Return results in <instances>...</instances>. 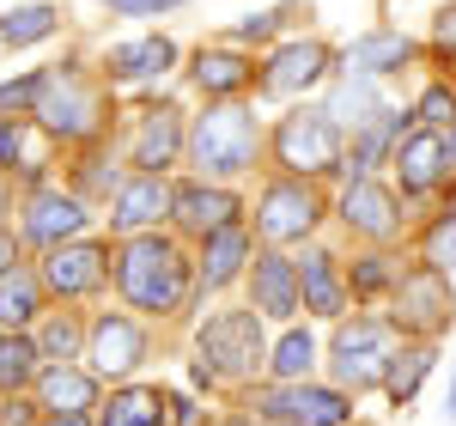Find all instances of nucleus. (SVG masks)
Segmentation results:
<instances>
[{
  "mask_svg": "<svg viewBox=\"0 0 456 426\" xmlns=\"http://www.w3.org/2000/svg\"><path fill=\"white\" fill-rule=\"evenodd\" d=\"M298 286H305V311L341 317L347 292H341V274H335V256H329V250H305V256H298Z\"/></svg>",
  "mask_w": 456,
  "mask_h": 426,
  "instance_id": "412c9836",
  "label": "nucleus"
},
{
  "mask_svg": "<svg viewBox=\"0 0 456 426\" xmlns=\"http://www.w3.org/2000/svg\"><path fill=\"white\" fill-rule=\"evenodd\" d=\"M262 414L281 426H347L353 408H347V390H329V384H286V390H268L262 396Z\"/></svg>",
  "mask_w": 456,
  "mask_h": 426,
  "instance_id": "1a4fd4ad",
  "label": "nucleus"
},
{
  "mask_svg": "<svg viewBox=\"0 0 456 426\" xmlns=\"http://www.w3.org/2000/svg\"><path fill=\"white\" fill-rule=\"evenodd\" d=\"M43 37H55V12H49V6H12V12L0 19V43H6V49H31Z\"/></svg>",
  "mask_w": 456,
  "mask_h": 426,
  "instance_id": "7c9ffc66",
  "label": "nucleus"
},
{
  "mask_svg": "<svg viewBox=\"0 0 456 426\" xmlns=\"http://www.w3.org/2000/svg\"><path fill=\"white\" fill-rule=\"evenodd\" d=\"M408 55H414V37H402V31H365V37H353L347 68L378 79V73H395Z\"/></svg>",
  "mask_w": 456,
  "mask_h": 426,
  "instance_id": "4be33fe9",
  "label": "nucleus"
},
{
  "mask_svg": "<svg viewBox=\"0 0 456 426\" xmlns=\"http://www.w3.org/2000/svg\"><path fill=\"white\" fill-rule=\"evenodd\" d=\"M414 116H420L426 128H444V122L456 128V92H451V86H426L420 104H414Z\"/></svg>",
  "mask_w": 456,
  "mask_h": 426,
  "instance_id": "f704fd0d",
  "label": "nucleus"
},
{
  "mask_svg": "<svg viewBox=\"0 0 456 426\" xmlns=\"http://www.w3.org/2000/svg\"><path fill=\"white\" fill-rule=\"evenodd\" d=\"M249 256V232L244 225H219L213 238H201V286H225Z\"/></svg>",
  "mask_w": 456,
  "mask_h": 426,
  "instance_id": "b1692460",
  "label": "nucleus"
},
{
  "mask_svg": "<svg viewBox=\"0 0 456 426\" xmlns=\"http://www.w3.org/2000/svg\"><path fill=\"white\" fill-rule=\"evenodd\" d=\"M189 79H195L208 98H232V92L249 86V61L238 55V49H201L195 68H189Z\"/></svg>",
  "mask_w": 456,
  "mask_h": 426,
  "instance_id": "5701e85b",
  "label": "nucleus"
},
{
  "mask_svg": "<svg viewBox=\"0 0 456 426\" xmlns=\"http://www.w3.org/2000/svg\"><path fill=\"white\" fill-rule=\"evenodd\" d=\"M12 268H19V238H12V232H0V281H6Z\"/></svg>",
  "mask_w": 456,
  "mask_h": 426,
  "instance_id": "37998d69",
  "label": "nucleus"
},
{
  "mask_svg": "<svg viewBox=\"0 0 456 426\" xmlns=\"http://www.w3.org/2000/svg\"><path fill=\"white\" fill-rule=\"evenodd\" d=\"M426 262L444 268V274H456V213L432 225V238H426Z\"/></svg>",
  "mask_w": 456,
  "mask_h": 426,
  "instance_id": "c9c22d12",
  "label": "nucleus"
},
{
  "mask_svg": "<svg viewBox=\"0 0 456 426\" xmlns=\"http://www.w3.org/2000/svg\"><path fill=\"white\" fill-rule=\"evenodd\" d=\"M232 426H249V421H232Z\"/></svg>",
  "mask_w": 456,
  "mask_h": 426,
  "instance_id": "8fccbe9b",
  "label": "nucleus"
},
{
  "mask_svg": "<svg viewBox=\"0 0 456 426\" xmlns=\"http://www.w3.org/2000/svg\"><path fill=\"white\" fill-rule=\"evenodd\" d=\"M37 354L49 359V365H68V359L79 354V323H73L68 311H55V317L43 323V335H37Z\"/></svg>",
  "mask_w": 456,
  "mask_h": 426,
  "instance_id": "72a5a7b5",
  "label": "nucleus"
},
{
  "mask_svg": "<svg viewBox=\"0 0 456 426\" xmlns=\"http://www.w3.org/2000/svg\"><path fill=\"white\" fill-rule=\"evenodd\" d=\"M274 152H281V165L292 177L329 171V165H341V122L329 110H292L274 128Z\"/></svg>",
  "mask_w": 456,
  "mask_h": 426,
  "instance_id": "20e7f679",
  "label": "nucleus"
},
{
  "mask_svg": "<svg viewBox=\"0 0 456 426\" xmlns=\"http://www.w3.org/2000/svg\"><path fill=\"white\" fill-rule=\"evenodd\" d=\"M86 359H92L98 378H128V372L146 359V335L128 317L110 311V317H98L92 329H86Z\"/></svg>",
  "mask_w": 456,
  "mask_h": 426,
  "instance_id": "9b49d317",
  "label": "nucleus"
},
{
  "mask_svg": "<svg viewBox=\"0 0 456 426\" xmlns=\"http://www.w3.org/2000/svg\"><path fill=\"white\" fill-rule=\"evenodd\" d=\"M444 165H451V146H444V135H438V128H414L408 141L395 146V177H402V189H408V195L438 189Z\"/></svg>",
  "mask_w": 456,
  "mask_h": 426,
  "instance_id": "4468645a",
  "label": "nucleus"
},
{
  "mask_svg": "<svg viewBox=\"0 0 456 426\" xmlns=\"http://www.w3.org/2000/svg\"><path fill=\"white\" fill-rule=\"evenodd\" d=\"M0 213H6V183H0Z\"/></svg>",
  "mask_w": 456,
  "mask_h": 426,
  "instance_id": "09e8293b",
  "label": "nucleus"
},
{
  "mask_svg": "<svg viewBox=\"0 0 456 426\" xmlns=\"http://www.w3.org/2000/svg\"><path fill=\"white\" fill-rule=\"evenodd\" d=\"M316 219H322V201H316L311 183H298V177L268 183L262 201H256V232H262L268 244H292V238H305Z\"/></svg>",
  "mask_w": 456,
  "mask_h": 426,
  "instance_id": "6e6552de",
  "label": "nucleus"
},
{
  "mask_svg": "<svg viewBox=\"0 0 456 426\" xmlns=\"http://www.w3.org/2000/svg\"><path fill=\"white\" fill-rule=\"evenodd\" d=\"M171 208H176V189L165 177L141 171V177L116 183V201H110V232L141 238V232H152V225H159V219H171Z\"/></svg>",
  "mask_w": 456,
  "mask_h": 426,
  "instance_id": "9d476101",
  "label": "nucleus"
},
{
  "mask_svg": "<svg viewBox=\"0 0 456 426\" xmlns=\"http://www.w3.org/2000/svg\"><path fill=\"white\" fill-rule=\"evenodd\" d=\"M73 232H86V201L68 195V189H37L31 208H25V238L55 250L61 238H73Z\"/></svg>",
  "mask_w": 456,
  "mask_h": 426,
  "instance_id": "ddd939ff",
  "label": "nucleus"
},
{
  "mask_svg": "<svg viewBox=\"0 0 456 426\" xmlns=\"http://www.w3.org/2000/svg\"><path fill=\"white\" fill-rule=\"evenodd\" d=\"M305 305V286H298V262L292 256H256V311L262 317H292Z\"/></svg>",
  "mask_w": 456,
  "mask_h": 426,
  "instance_id": "a211bd4d",
  "label": "nucleus"
},
{
  "mask_svg": "<svg viewBox=\"0 0 456 426\" xmlns=\"http://www.w3.org/2000/svg\"><path fill=\"white\" fill-rule=\"evenodd\" d=\"M341 219H347V232L359 238H395V225H402V213H395V195H389L384 183H347V195H341Z\"/></svg>",
  "mask_w": 456,
  "mask_h": 426,
  "instance_id": "2eb2a0df",
  "label": "nucleus"
},
{
  "mask_svg": "<svg viewBox=\"0 0 456 426\" xmlns=\"http://www.w3.org/2000/svg\"><path fill=\"white\" fill-rule=\"evenodd\" d=\"M176 61L171 37H141V43H116L110 49V73L116 79H152V73H165Z\"/></svg>",
  "mask_w": 456,
  "mask_h": 426,
  "instance_id": "393cba45",
  "label": "nucleus"
},
{
  "mask_svg": "<svg viewBox=\"0 0 456 426\" xmlns=\"http://www.w3.org/2000/svg\"><path fill=\"white\" fill-rule=\"evenodd\" d=\"M378 110H384V98H378L371 73H347V79L329 92V116H335V122H353V128H365Z\"/></svg>",
  "mask_w": 456,
  "mask_h": 426,
  "instance_id": "a878e982",
  "label": "nucleus"
},
{
  "mask_svg": "<svg viewBox=\"0 0 456 426\" xmlns=\"http://www.w3.org/2000/svg\"><path fill=\"white\" fill-rule=\"evenodd\" d=\"M171 408H176V426H201V408L189 396H171Z\"/></svg>",
  "mask_w": 456,
  "mask_h": 426,
  "instance_id": "c03bdc74",
  "label": "nucleus"
},
{
  "mask_svg": "<svg viewBox=\"0 0 456 426\" xmlns=\"http://www.w3.org/2000/svg\"><path fill=\"white\" fill-rule=\"evenodd\" d=\"M444 146H451V165H456V128H451V141H444Z\"/></svg>",
  "mask_w": 456,
  "mask_h": 426,
  "instance_id": "de8ad7c7",
  "label": "nucleus"
},
{
  "mask_svg": "<svg viewBox=\"0 0 456 426\" xmlns=\"http://www.w3.org/2000/svg\"><path fill=\"white\" fill-rule=\"evenodd\" d=\"M31 116L49 135H61V141H86L104 122V98H98V86L79 68H55V73H43V92H37Z\"/></svg>",
  "mask_w": 456,
  "mask_h": 426,
  "instance_id": "7ed1b4c3",
  "label": "nucleus"
},
{
  "mask_svg": "<svg viewBox=\"0 0 456 426\" xmlns=\"http://www.w3.org/2000/svg\"><path fill=\"white\" fill-rule=\"evenodd\" d=\"M171 219L189 232V238H213L219 225H238V195H225V189H208V183H189V189H176V208Z\"/></svg>",
  "mask_w": 456,
  "mask_h": 426,
  "instance_id": "dca6fc26",
  "label": "nucleus"
},
{
  "mask_svg": "<svg viewBox=\"0 0 456 426\" xmlns=\"http://www.w3.org/2000/svg\"><path fill=\"white\" fill-rule=\"evenodd\" d=\"M116 286H122V299L134 311L171 317V311H183V299H189V262L176 256L171 238L141 232V238H128V244L116 250Z\"/></svg>",
  "mask_w": 456,
  "mask_h": 426,
  "instance_id": "f257e3e1",
  "label": "nucleus"
},
{
  "mask_svg": "<svg viewBox=\"0 0 456 426\" xmlns=\"http://www.w3.org/2000/svg\"><path fill=\"white\" fill-rule=\"evenodd\" d=\"M432 372V348H402V354H389V372H384V390L395 402H408V396L420 390V378Z\"/></svg>",
  "mask_w": 456,
  "mask_h": 426,
  "instance_id": "473e14b6",
  "label": "nucleus"
},
{
  "mask_svg": "<svg viewBox=\"0 0 456 426\" xmlns=\"http://www.w3.org/2000/svg\"><path fill=\"white\" fill-rule=\"evenodd\" d=\"M37 299H43V286H37V274H25V268H12V274L0 281V329H25V323L37 317Z\"/></svg>",
  "mask_w": 456,
  "mask_h": 426,
  "instance_id": "cd10ccee",
  "label": "nucleus"
},
{
  "mask_svg": "<svg viewBox=\"0 0 456 426\" xmlns=\"http://www.w3.org/2000/svg\"><path fill=\"white\" fill-rule=\"evenodd\" d=\"M37 396H43V414H92V396H98V372L43 365V372H37Z\"/></svg>",
  "mask_w": 456,
  "mask_h": 426,
  "instance_id": "aec40b11",
  "label": "nucleus"
},
{
  "mask_svg": "<svg viewBox=\"0 0 456 426\" xmlns=\"http://www.w3.org/2000/svg\"><path fill=\"white\" fill-rule=\"evenodd\" d=\"M37 359H43V354H37V341H25L19 329H6V335H0V390L12 396L19 384H31Z\"/></svg>",
  "mask_w": 456,
  "mask_h": 426,
  "instance_id": "c756f323",
  "label": "nucleus"
},
{
  "mask_svg": "<svg viewBox=\"0 0 456 426\" xmlns=\"http://www.w3.org/2000/svg\"><path fill=\"white\" fill-rule=\"evenodd\" d=\"M176 152H183V110H176V104L146 110V116H141V135H134V165L159 177Z\"/></svg>",
  "mask_w": 456,
  "mask_h": 426,
  "instance_id": "6ab92c4d",
  "label": "nucleus"
},
{
  "mask_svg": "<svg viewBox=\"0 0 456 426\" xmlns=\"http://www.w3.org/2000/svg\"><path fill=\"white\" fill-rule=\"evenodd\" d=\"M456 317V299H451V274L444 268H408L402 281H395V329H414V335H438V329H451Z\"/></svg>",
  "mask_w": 456,
  "mask_h": 426,
  "instance_id": "0eeeda50",
  "label": "nucleus"
},
{
  "mask_svg": "<svg viewBox=\"0 0 456 426\" xmlns=\"http://www.w3.org/2000/svg\"><path fill=\"white\" fill-rule=\"evenodd\" d=\"M37 426H92V414H43Z\"/></svg>",
  "mask_w": 456,
  "mask_h": 426,
  "instance_id": "a18cd8bd",
  "label": "nucleus"
},
{
  "mask_svg": "<svg viewBox=\"0 0 456 426\" xmlns=\"http://www.w3.org/2000/svg\"><path fill=\"white\" fill-rule=\"evenodd\" d=\"M104 262L110 256L98 244H55L43 262V286L61 292V299H86V292L104 286Z\"/></svg>",
  "mask_w": 456,
  "mask_h": 426,
  "instance_id": "f8f14e48",
  "label": "nucleus"
},
{
  "mask_svg": "<svg viewBox=\"0 0 456 426\" xmlns=\"http://www.w3.org/2000/svg\"><path fill=\"white\" fill-rule=\"evenodd\" d=\"M256 146H262V128H256V110L244 104H208L189 128V159L208 171V177H238L256 165Z\"/></svg>",
  "mask_w": 456,
  "mask_h": 426,
  "instance_id": "f03ea898",
  "label": "nucleus"
},
{
  "mask_svg": "<svg viewBox=\"0 0 456 426\" xmlns=\"http://www.w3.org/2000/svg\"><path fill=\"white\" fill-rule=\"evenodd\" d=\"M389 281H402V274L389 268V256H365V262L353 268V292H359V299H371V292H384Z\"/></svg>",
  "mask_w": 456,
  "mask_h": 426,
  "instance_id": "e433bc0d",
  "label": "nucleus"
},
{
  "mask_svg": "<svg viewBox=\"0 0 456 426\" xmlns=\"http://www.w3.org/2000/svg\"><path fill=\"white\" fill-rule=\"evenodd\" d=\"M37 92H43V73H31V79H6L0 86V110H37Z\"/></svg>",
  "mask_w": 456,
  "mask_h": 426,
  "instance_id": "4c0bfd02",
  "label": "nucleus"
},
{
  "mask_svg": "<svg viewBox=\"0 0 456 426\" xmlns=\"http://www.w3.org/2000/svg\"><path fill=\"white\" fill-rule=\"evenodd\" d=\"M322 68H329V49L322 43H286V49H274V61H268V73H262V92H274V98H286V92H305V86H316L322 79Z\"/></svg>",
  "mask_w": 456,
  "mask_h": 426,
  "instance_id": "f3484780",
  "label": "nucleus"
},
{
  "mask_svg": "<svg viewBox=\"0 0 456 426\" xmlns=\"http://www.w3.org/2000/svg\"><path fill=\"white\" fill-rule=\"evenodd\" d=\"M110 12H176L183 0H104Z\"/></svg>",
  "mask_w": 456,
  "mask_h": 426,
  "instance_id": "79ce46f5",
  "label": "nucleus"
},
{
  "mask_svg": "<svg viewBox=\"0 0 456 426\" xmlns=\"http://www.w3.org/2000/svg\"><path fill=\"white\" fill-rule=\"evenodd\" d=\"M432 43H438L444 55H456V6H444V12H438V25H432Z\"/></svg>",
  "mask_w": 456,
  "mask_h": 426,
  "instance_id": "a19ab883",
  "label": "nucleus"
},
{
  "mask_svg": "<svg viewBox=\"0 0 456 426\" xmlns=\"http://www.w3.org/2000/svg\"><path fill=\"white\" fill-rule=\"evenodd\" d=\"M25 159V122H0V171Z\"/></svg>",
  "mask_w": 456,
  "mask_h": 426,
  "instance_id": "58836bf2",
  "label": "nucleus"
},
{
  "mask_svg": "<svg viewBox=\"0 0 456 426\" xmlns=\"http://www.w3.org/2000/svg\"><path fill=\"white\" fill-rule=\"evenodd\" d=\"M201 359H208L219 378H256L262 372V311H219L201 329Z\"/></svg>",
  "mask_w": 456,
  "mask_h": 426,
  "instance_id": "39448f33",
  "label": "nucleus"
},
{
  "mask_svg": "<svg viewBox=\"0 0 456 426\" xmlns=\"http://www.w3.org/2000/svg\"><path fill=\"white\" fill-rule=\"evenodd\" d=\"M335 384L341 390H371L389 372V329L378 317H353L335 329Z\"/></svg>",
  "mask_w": 456,
  "mask_h": 426,
  "instance_id": "423d86ee",
  "label": "nucleus"
},
{
  "mask_svg": "<svg viewBox=\"0 0 456 426\" xmlns=\"http://www.w3.org/2000/svg\"><path fill=\"white\" fill-rule=\"evenodd\" d=\"M408 122H414V110H378V116H371V122L359 128V146H353V159H359V165L384 159L389 141H395V146L408 141Z\"/></svg>",
  "mask_w": 456,
  "mask_h": 426,
  "instance_id": "bb28decb",
  "label": "nucleus"
},
{
  "mask_svg": "<svg viewBox=\"0 0 456 426\" xmlns=\"http://www.w3.org/2000/svg\"><path fill=\"white\" fill-rule=\"evenodd\" d=\"M268 365H274V378H281V384H305V378H311V365H316V341L305 335V329H286Z\"/></svg>",
  "mask_w": 456,
  "mask_h": 426,
  "instance_id": "2f4dec72",
  "label": "nucleus"
},
{
  "mask_svg": "<svg viewBox=\"0 0 456 426\" xmlns=\"http://www.w3.org/2000/svg\"><path fill=\"white\" fill-rule=\"evenodd\" d=\"M286 12H249L244 25H238V37H244V43H268V37H274V25H281Z\"/></svg>",
  "mask_w": 456,
  "mask_h": 426,
  "instance_id": "ea45409f",
  "label": "nucleus"
},
{
  "mask_svg": "<svg viewBox=\"0 0 456 426\" xmlns=\"http://www.w3.org/2000/svg\"><path fill=\"white\" fill-rule=\"evenodd\" d=\"M98 426H165V396L159 390H122L110 396L104 421Z\"/></svg>",
  "mask_w": 456,
  "mask_h": 426,
  "instance_id": "c85d7f7f",
  "label": "nucleus"
},
{
  "mask_svg": "<svg viewBox=\"0 0 456 426\" xmlns=\"http://www.w3.org/2000/svg\"><path fill=\"white\" fill-rule=\"evenodd\" d=\"M444 421H456V378H451V396H444Z\"/></svg>",
  "mask_w": 456,
  "mask_h": 426,
  "instance_id": "49530a36",
  "label": "nucleus"
}]
</instances>
